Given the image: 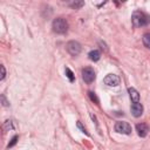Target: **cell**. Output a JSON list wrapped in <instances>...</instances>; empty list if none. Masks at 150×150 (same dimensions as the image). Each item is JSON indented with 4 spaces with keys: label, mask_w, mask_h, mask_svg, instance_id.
Returning <instances> with one entry per match:
<instances>
[{
    "label": "cell",
    "mask_w": 150,
    "mask_h": 150,
    "mask_svg": "<svg viewBox=\"0 0 150 150\" xmlns=\"http://www.w3.org/2000/svg\"><path fill=\"white\" fill-rule=\"evenodd\" d=\"M131 22H132V26L138 28V27H142V26H145L150 22V16L146 15L144 12H141V11H135L131 15Z\"/></svg>",
    "instance_id": "cell-1"
},
{
    "label": "cell",
    "mask_w": 150,
    "mask_h": 150,
    "mask_svg": "<svg viewBox=\"0 0 150 150\" xmlns=\"http://www.w3.org/2000/svg\"><path fill=\"white\" fill-rule=\"evenodd\" d=\"M52 28H53V32L56 34H64V33H67L69 25H68V21L66 19L56 18L52 22Z\"/></svg>",
    "instance_id": "cell-2"
},
{
    "label": "cell",
    "mask_w": 150,
    "mask_h": 150,
    "mask_svg": "<svg viewBox=\"0 0 150 150\" xmlns=\"http://www.w3.org/2000/svg\"><path fill=\"white\" fill-rule=\"evenodd\" d=\"M66 49L67 52L71 55V56H77L80 53H81V45L77 42V41H68L67 45H66Z\"/></svg>",
    "instance_id": "cell-3"
},
{
    "label": "cell",
    "mask_w": 150,
    "mask_h": 150,
    "mask_svg": "<svg viewBox=\"0 0 150 150\" xmlns=\"http://www.w3.org/2000/svg\"><path fill=\"white\" fill-rule=\"evenodd\" d=\"M115 131L118 134H123V135H130L131 134V125L127 122L118 121L115 123Z\"/></svg>",
    "instance_id": "cell-4"
},
{
    "label": "cell",
    "mask_w": 150,
    "mask_h": 150,
    "mask_svg": "<svg viewBox=\"0 0 150 150\" xmlns=\"http://www.w3.org/2000/svg\"><path fill=\"white\" fill-rule=\"evenodd\" d=\"M82 79L86 83L90 84L91 82H94V80L96 79V75H95V70L91 68V67H86L83 70H82Z\"/></svg>",
    "instance_id": "cell-5"
},
{
    "label": "cell",
    "mask_w": 150,
    "mask_h": 150,
    "mask_svg": "<svg viewBox=\"0 0 150 150\" xmlns=\"http://www.w3.org/2000/svg\"><path fill=\"white\" fill-rule=\"evenodd\" d=\"M103 82L109 87H116L120 84V77L116 74H108L103 79Z\"/></svg>",
    "instance_id": "cell-6"
},
{
    "label": "cell",
    "mask_w": 150,
    "mask_h": 150,
    "mask_svg": "<svg viewBox=\"0 0 150 150\" xmlns=\"http://www.w3.org/2000/svg\"><path fill=\"white\" fill-rule=\"evenodd\" d=\"M130 110H131L132 116H135V117H139V116L143 114V105H142L139 102H135V103L131 104Z\"/></svg>",
    "instance_id": "cell-7"
},
{
    "label": "cell",
    "mask_w": 150,
    "mask_h": 150,
    "mask_svg": "<svg viewBox=\"0 0 150 150\" xmlns=\"http://www.w3.org/2000/svg\"><path fill=\"white\" fill-rule=\"evenodd\" d=\"M136 131L139 137H145L149 132V127L145 123H137L136 124Z\"/></svg>",
    "instance_id": "cell-8"
},
{
    "label": "cell",
    "mask_w": 150,
    "mask_h": 150,
    "mask_svg": "<svg viewBox=\"0 0 150 150\" xmlns=\"http://www.w3.org/2000/svg\"><path fill=\"white\" fill-rule=\"evenodd\" d=\"M128 93H129V96H130V98H131V101L134 103L139 101V94H138V91L135 88H132V87L128 88Z\"/></svg>",
    "instance_id": "cell-9"
},
{
    "label": "cell",
    "mask_w": 150,
    "mask_h": 150,
    "mask_svg": "<svg viewBox=\"0 0 150 150\" xmlns=\"http://www.w3.org/2000/svg\"><path fill=\"white\" fill-rule=\"evenodd\" d=\"M88 57H89L91 61L96 62V61H98V60H100V57H101V54H100V52H98V50L94 49V50H90V52L88 53Z\"/></svg>",
    "instance_id": "cell-10"
},
{
    "label": "cell",
    "mask_w": 150,
    "mask_h": 150,
    "mask_svg": "<svg viewBox=\"0 0 150 150\" xmlns=\"http://www.w3.org/2000/svg\"><path fill=\"white\" fill-rule=\"evenodd\" d=\"M12 129H14L13 122H12V121H9V120L5 121V122H4V124H2V130H4V131H8V130H12Z\"/></svg>",
    "instance_id": "cell-11"
},
{
    "label": "cell",
    "mask_w": 150,
    "mask_h": 150,
    "mask_svg": "<svg viewBox=\"0 0 150 150\" xmlns=\"http://www.w3.org/2000/svg\"><path fill=\"white\" fill-rule=\"evenodd\" d=\"M69 6L73 9H80L82 6H84V1H73L69 4Z\"/></svg>",
    "instance_id": "cell-12"
},
{
    "label": "cell",
    "mask_w": 150,
    "mask_h": 150,
    "mask_svg": "<svg viewBox=\"0 0 150 150\" xmlns=\"http://www.w3.org/2000/svg\"><path fill=\"white\" fill-rule=\"evenodd\" d=\"M64 71H66V76L68 77V80H69L70 82H74V81H75V75H74V73H73L68 67H66Z\"/></svg>",
    "instance_id": "cell-13"
},
{
    "label": "cell",
    "mask_w": 150,
    "mask_h": 150,
    "mask_svg": "<svg viewBox=\"0 0 150 150\" xmlns=\"http://www.w3.org/2000/svg\"><path fill=\"white\" fill-rule=\"evenodd\" d=\"M142 41H143V45L148 48H150V33H145L142 38Z\"/></svg>",
    "instance_id": "cell-14"
},
{
    "label": "cell",
    "mask_w": 150,
    "mask_h": 150,
    "mask_svg": "<svg viewBox=\"0 0 150 150\" xmlns=\"http://www.w3.org/2000/svg\"><path fill=\"white\" fill-rule=\"evenodd\" d=\"M88 95H89V98H90L95 104H98V103H100V100H98V97L96 96V94H95L94 91H88Z\"/></svg>",
    "instance_id": "cell-15"
},
{
    "label": "cell",
    "mask_w": 150,
    "mask_h": 150,
    "mask_svg": "<svg viewBox=\"0 0 150 150\" xmlns=\"http://www.w3.org/2000/svg\"><path fill=\"white\" fill-rule=\"evenodd\" d=\"M18 139H19V137L18 136H14L12 139H11V142L8 143V145H7V148L9 149V148H12V146H14L15 144H16V142H18Z\"/></svg>",
    "instance_id": "cell-16"
},
{
    "label": "cell",
    "mask_w": 150,
    "mask_h": 150,
    "mask_svg": "<svg viewBox=\"0 0 150 150\" xmlns=\"http://www.w3.org/2000/svg\"><path fill=\"white\" fill-rule=\"evenodd\" d=\"M76 125H77V128H79V129H80L82 132H84L86 135H88V131H87V129H86V128L82 125V123H81L80 121H77V122H76Z\"/></svg>",
    "instance_id": "cell-17"
},
{
    "label": "cell",
    "mask_w": 150,
    "mask_h": 150,
    "mask_svg": "<svg viewBox=\"0 0 150 150\" xmlns=\"http://www.w3.org/2000/svg\"><path fill=\"white\" fill-rule=\"evenodd\" d=\"M1 103H2V105H4V107H8V105H9V102L6 100V97H5V95H4V94L1 95Z\"/></svg>",
    "instance_id": "cell-18"
},
{
    "label": "cell",
    "mask_w": 150,
    "mask_h": 150,
    "mask_svg": "<svg viewBox=\"0 0 150 150\" xmlns=\"http://www.w3.org/2000/svg\"><path fill=\"white\" fill-rule=\"evenodd\" d=\"M0 68H1V77H0V80H4L5 76H6V69H5V67L2 64L0 66Z\"/></svg>",
    "instance_id": "cell-19"
}]
</instances>
